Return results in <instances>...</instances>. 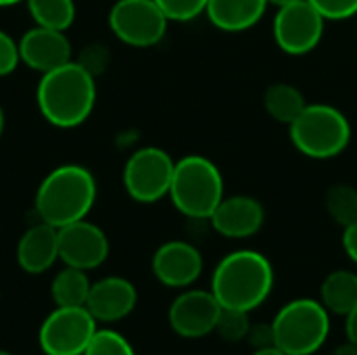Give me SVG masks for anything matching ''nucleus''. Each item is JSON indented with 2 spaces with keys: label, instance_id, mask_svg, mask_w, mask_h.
Segmentation results:
<instances>
[{
  "label": "nucleus",
  "instance_id": "f257e3e1",
  "mask_svg": "<svg viewBox=\"0 0 357 355\" xmlns=\"http://www.w3.org/2000/svg\"><path fill=\"white\" fill-rule=\"evenodd\" d=\"M38 109L54 128L82 126L96 103V77L77 61H69L52 71L42 73L38 84Z\"/></svg>",
  "mask_w": 357,
  "mask_h": 355
},
{
  "label": "nucleus",
  "instance_id": "f03ea898",
  "mask_svg": "<svg viewBox=\"0 0 357 355\" xmlns=\"http://www.w3.org/2000/svg\"><path fill=\"white\" fill-rule=\"evenodd\" d=\"M274 289V268L259 251L243 249L226 255L213 270L211 293L222 308L253 312Z\"/></svg>",
  "mask_w": 357,
  "mask_h": 355
},
{
  "label": "nucleus",
  "instance_id": "7ed1b4c3",
  "mask_svg": "<svg viewBox=\"0 0 357 355\" xmlns=\"http://www.w3.org/2000/svg\"><path fill=\"white\" fill-rule=\"evenodd\" d=\"M96 201V180L88 167L61 165L52 169L36 192V213L42 222L63 228L86 220Z\"/></svg>",
  "mask_w": 357,
  "mask_h": 355
},
{
  "label": "nucleus",
  "instance_id": "20e7f679",
  "mask_svg": "<svg viewBox=\"0 0 357 355\" xmlns=\"http://www.w3.org/2000/svg\"><path fill=\"white\" fill-rule=\"evenodd\" d=\"M174 207L190 220H209L224 199V178L213 161L188 155L176 161L169 186Z\"/></svg>",
  "mask_w": 357,
  "mask_h": 355
},
{
  "label": "nucleus",
  "instance_id": "39448f33",
  "mask_svg": "<svg viewBox=\"0 0 357 355\" xmlns=\"http://www.w3.org/2000/svg\"><path fill=\"white\" fill-rule=\"evenodd\" d=\"M274 345L287 355H314L331 335V314L316 299H293L272 320Z\"/></svg>",
  "mask_w": 357,
  "mask_h": 355
},
{
  "label": "nucleus",
  "instance_id": "423d86ee",
  "mask_svg": "<svg viewBox=\"0 0 357 355\" xmlns=\"http://www.w3.org/2000/svg\"><path fill=\"white\" fill-rule=\"evenodd\" d=\"M291 142L310 159H333L341 155L351 140L349 119L333 105L314 103L289 126Z\"/></svg>",
  "mask_w": 357,
  "mask_h": 355
},
{
  "label": "nucleus",
  "instance_id": "0eeeda50",
  "mask_svg": "<svg viewBox=\"0 0 357 355\" xmlns=\"http://www.w3.org/2000/svg\"><path fill=\"white\" fill-rule=\"evenodd\" d=\"M167 15L155 0H117L109 10V27L128 46L149 48L163 40Z\"/></svg>",
  "mask_w": 357,
  "mask_h": 355
},
{
  "label": "nucleus",
  "instance_id": "6e6552de",
  "mask_svg": "<svg viewBox=\"0 0 357 355\" xmlns=\"http://www.w3.org/2000/svg\"><path fill=\"white\" fill-rule=\"evenodd\" d=\"M174 159L157 146H144L132 153L123 167L126 192L138 203H157L169 195L174 178Z\"/></svg>",
  "mask_w": 357,
  "mask_h": 355
},
{
  "label": "nucleus",
  "instance_id": "1a4fd4ad",
  "mask_svg": "<svg viewBox=\"0 0 357 355\" xmlns=\"http://www.w3.org/2000/svg\"><path fill=\"white\" fill-rule=\"evenodd\" d=\"M96 331L86 308H56L42 322L38 343L44 355H84Z\"/></svg>",
  "mask_w": 357,
  "mask_h": 355
},
{
  "label": "nucleus",
  "instance_id": "9d476101",
  "mask_svg": "<svg viewBox=\"0 0 357 355\" xmlns=\"http://www.w3.org/2000/svg\"><path fill=\"white\" fill-rule=\"evenodd\" d=\"M324 17L310 0H297L278 6L274 19V40L291 56L312 52L324 36Z\"/></svg>",
  "mask_w": 357,
  "mask_h": 355
},
{
  "label": "nucleus",
  "instance_id": "9b49d317",
  "mask_svg": "<svg viewBox=\"0 0 357 355\" xmlns=\"http://www.w3.org/2000/svg\"><path fill=\"white\" fill-rule=\"evenodd\" d=\"M220 312H222V305L211 291L190 289L172 301L167 320H169L172 331L178 337L203 339L215 331Z\"/></svg>",
  "mask_w": 357,
  "mask_h": 355
},
{
  "label": "nucleus",
  "instance_id": "f8f14e48",
  "mask_svg": "<svg viewBox=\"0 0 357 355\" xmlns=\"http://www.w3.org/2000/svg\"><path fill=\"white\" fill-rule=\"evenodd\" d=\"M109 257V239L92 222L79 220L59 228V259L77 270H94Z\"/></svg>",
  "mask_w": 357,
  "mask_h": 355
},
{
  "label": "nucleus",
  "instance_id": "ddd939ff",
  "mask_svg": "<svg viewBox=\"0 0 357 355\" xmlns=\"http://www.w3.org/2000/svg\"><path fill=\"white\" fill-rule=\"evenodd\" d=\"M151 266L161 285L169 289H186L203 274V255L186 241H169L155 251Z\"/></svg>",
  "mask_w": 357,
  "mask_h": 355
},
{
  "label": "nucleus",
  "instance_id": "4468645a",
  "mask_svg": "<svg viewBox=\"0 0 357 355\" xmlns=\"http://www.w3.org/2000/svg\"><path fill=\"white\" fill-rule=\"evenodd\" d=\"M19 54L29 69L46 73L71 61V42L65 31L36 25L21 36Z\"/></svg>",
  "mask_w": 357,
  "mask_h": 355
},
{
  "label": "nucleus",
  "instance_id": "2eb2a0df",
  "mask_svg": "<svg viewBox=\"0 0 357 355\" xmlns=\"http://www.w3.org/2000/svg\"><path fill=\"white\" fill-rule=\"evenodd\" d=\"M138 301L136 287L121 276H107L90 287L86 310L96 322L113 324L128 318Z\"/></svg>",
  "mask_w": 357,
  "mask_h": 355
},
{
  "label": "nucleus",
  "instance_id": "dca6fc26",
  "mask_svg": "<svg viewBox=\"0 0 357 355\" xmlns=\"http://www.w3.org/2000/svg\"><path fill=\"white\" fill-rule=\"evenodd\" d=\"M213 230L226 239H249L257 234L266 222L264 205L247 195L222 199L209 218Z\"/></svg>",
  "mask_w": 357,
  "mask_h": 355
},
{
  "label": "nucleus",
  "instance_id": "f3484780",
  "mask_svg": "<svg viewBox=\"0 0 357 355\" xmlns=\"http://www.w3.org/2000/svg\"><path fill=\"white\" fill-rule=\"evenodd\" d=\"M59 259V228L38 222L23 232L17 245V262L27 274H44Z\"/></svg>",
  "mask_w": 357,
  "mask_h": 355
},
{
  "label": "nucleus",
  "instance_id": "a211bd4d",
  "mask_svg": "<svg viewBox=\"0 0 357 355\" xmlns=\"http://www.w3.org/2000/svg\"><path fill=\"white\" fill-rule=\"evenodd\" d=\"M268 4V0H209L205 13L224 31H245L264 17Z\"/></svg>",
  "mask_w": 357,
  "mask_h": 355
},
{
  "label": "nucleus",
  "instance_id": "6ab92c4d",
  "mask_svg": "<svg viewBox=\"0 0 357 355\" xmlns=\"http://www.w3.org/2000/svg\"><path fill=\"white\" fill-rule=\"evenodd\" d=\"M320 303L335 316H347L357 305V274L351 270L331 272L320 287Z\"/></svg>",
  "mask_w": 357,
  "mask_h": 355
},
{
  "label": "nucleus",
  "instance_id": "aec40b11",
  "mask_svg": "<svg viewBox=\"0 0 357 355\" xmlns=\"http://www.w3.org/2000/svg\"><path fill=\"white\" fill-rule=\"evenodd\" d=\"M264 107L272 119L291 126L303 113V109L307 107V100L297 86L280 82L266 90Z\"/></svg>",
  "mask_w": 357,
  "mask_h": 355
},
{
  "label": "nucleus",
  "instance_id": "412c9836",
  "mask_svg": "<svg viewBox=\"0 0 357 355\" xmlns=\"http://www.w3.org/2000/svg\"><path fill=\"white\" fill-rule=\"evenodd\" d=\"M90 287L92 285L86 276V270L65 266V270L54 276L50 285V295L56 308H86Z\"/></svg>",
  "mask_w": 357,
  "mask_h": 355
},
{
  "label": "nucleus",
  "instance_id": "4be33fe9",
  "mask_svg": "<svg viewBox=\"0 0 357 355\" xmlns=\"http://www.w3.org/2000/svg\"><path fill=\"white\" fill-rule=\"evenodd\" d=\"M36 25L65 31L75 19L73 0H25Z\"/></svg>",
  "mask_w": 357,
  "mask_h": 355
},
{
  "label": "nucleus",
  "instance_id": "5701e85b",
  "mask_svg": "<svg viewBox=\"0 0 357 355\" xmlns=\"http://www.w3.org/2000/svg\"><path fill=\"white\" fill-rule=\"evenodd\" d=\"M326 209L331 213V218L347 228L351 224L357 222V188H354L351 184H335L328 188L326 192Z\"/></svg>",
  "mask_w": 357,
  "mask_h": 355
},
{
  "label": "nucleus",
  "instance_id": "b1692460",
  "mask_svg": "<svg viewBox=\"0 0 357 355\" xmlns=\"http://www.w3.org/2000/svg\"><path fill=\"white\" fill-rule=\"evenodd\" d=\"M251 324H253V322H251V318H249V312L222 308L213 333H215L220 339L228 341V343H238V341H245V339H247Z\"/></svg>",
  "mask_w": 357,
  "mask_h": 355
},
{
  "label": "nucleus",
  "instance_id": "393cba45",
  "mask_svg": "<svg viewBox=\"0 0 357 355\" xmlns=\"http://www.w3.org/2000/svg\"><path fill=\"white\" fill-rule=\"evenodd\" d=\"M84 355H136V352L123 335L111 328H98Z\"/></svg>",
  "mask_w": 357,
  "mask_h": 355
},
{
  "label": "nucleus",
  "instance_id": "a878e982",
  "mask_svg": "<svg viewBox=\"0 0 357 355\" xmlns=\"http://www.w3.org/2000/svg\"><path fill=\"white\" fill-rule=\"evenodd\" d=\"M169 21H192L207 10L209 0H155Z\"/></svg>",
  "mask_w": 357,
  "mask_h": 355
},
{
  "label": "nucleus",
  "instance_id": "bb28decb",
  "mask_svg": "<svg viewBox=\"0 0 357 355\" xmlns=\"http://www.w3.org/2000/svg\"><path fill=\"white\" fill-rule=\"evenodd\" d=\"M324 19L341 21L357 15V0H310Z\"/></svg>",
  "mask_w": 357,
  "mask_h": 355
},
{
  "label": "nucleus",
  "instance_id": "cd10ccee",
  "mask_svg": "<svg viewBox=\"0 0 357 355\" xmlns=\"http://www.w3.org/2000/svg\"><path fill=\"white\" fill-rule=\"evenodd\" d=\"M77 63L96 77V75L105 73V69L109 67V50L102 44H88L82 50Z\"/></svg>",
  "mask_w": 357,
  "mask_h": 355
},
{
  "label": "nucleus",
  "instance_id": "c85d7f7f",
  "mask_svg": "<svg viewBox=\"0 0 357 355\" xmlns=\"http://www.w3.org/2000/svg\"><path fill=\"white\" fill-rule=\"evenodd\" d=\"M21 63L19 42H15L6 31L0 29V77L10 75Z\"/></svg>",
  "mask_w": 357,
  "mask_h": 355
},
{
  "label": "nucleus",
  "instance_id": "c756f323",
  "mask_svg": "<svg viewBox=\"0 0 357 355\" xmlns=\"http://www.w3.org/2000/svg\"><path fill=\"white\" fill-rule=\"evenodd\" d=\"M247 341L253 347V352L255 349H266V347H276L274 345V328H272V322L270 324H266V322L251 324L249 335H247Z\"/></svg>",
  "mask_w": 357,
  "mask_h": 355
},
{
  "label": "nucleus",
  "instance_id": "7c9ffc66",
  "mask_svg": "<svg viewBox=\"0 0 357 355\" xmlns=\"http://www.w3.org/2000/svg\"><path fill=\"white\" fill-rule=\"evenodd\" d=\"M343 249H345L347 257L354 264H357V222L345 228V232H343Z\"/></svg>",
  "mask_w": 357,
  "mask_h": 355
},
{
  "label": "nucleus",
  "instance_id": "2f4dec72",
  "mask_svg": "<svg viewBox=\"0 0 357 355\" xmlns=\"http://www.w3.org/2000/svg\"><path fill=\"white\" fill-rule=\"evenodd\" d=\"M345 328H347V341L357 345V305L345 316Z\"/></svg>",
  "mask_w": 357,
  "mask_h": 355
},
{
  "label": "nucleus",
  "instance_id": "473e14b6",
  "mask_svg": "<svg viewBox=\"0 0 357 355\" xmlns=\"http://www.w3.org/2000/svg\"><path fill=\"white\" fill-rule=\"evenodd\" d=\"M331 355H357V345H354V343H343V345H339L335 352Z\"/></svg>",
  "mask_w": 357,
  "mask_h": 355
},
{
  "label": "nucleus",
  "instance_id": "72a5a7b5",
  "mask_svg": "<svg viewBox=\"0 0 357 355\" xmlns=\"http://www.w3.org/2000/svg\"><path fill=\"white\" fill-rule=\"evenodd\" d=\"M251 355H287V354H282L278 347H266V349H255Z\"/></svg>",
  "mask_w": 357,
  "mask_h": 355
},
{
  "label": "nucleus",
  "instance_id": "f704fd0d",
  "mask_svg": "<svg viewBox=\"0 0 357 355\" xmlns=\"http://www.w3.org/2000/svg\"><path fill=\"white\" fill-rule=\"evenodd\" d=\"M270 4H276V6H284V4H291V2H297V0H268Z\"/></svg>",
  "mask_w": 357,
  "mask_h": 355
},
{
  "label": "nucleus",
  "instance_id": "c9c22d12",
  "mask_svg": "<svg viewBox=\"0 0 357 355\" xmlns=\"http://www.w3.org/2000/svg\"><path fill=\"white\" fill-rule=\"evenodd\" d=\"M19 2H23V0H0V8L2 6H13V4H19Z\"/></svg>",
  "mask_w": 357,
  "mask_h": 355
},
{
  "label": "nucleus",
  "instance_id": "e433bc0d",
  "mask_svg": "<svg viewBox=\"0 0 357 355\" xmlns=\"http://www.w3.org/2000/svg\"><path fill=\"white\" fill-rule=\"evenodd\" d=\"M2 130H4V111L0 107V136H2Z\"/></svg>",
  "mask_w": 357,
  "mask_h": 355
},
{
  "label": "nucleus",
  "instance_id": "4c0bfd02",
  "mask_svg": "<svg viewBox=\"0 0 357 355\" xmlns=\"http://www.w3.org/2000/svg\"><path fill=\"white\" fill-rule=\"evenodd\" d=\"M0 355H13V354H8V352H2V349H0Z\"/></svg>",
  "mask_w": 357,
  "mask_h": 355
}]
</instances>
